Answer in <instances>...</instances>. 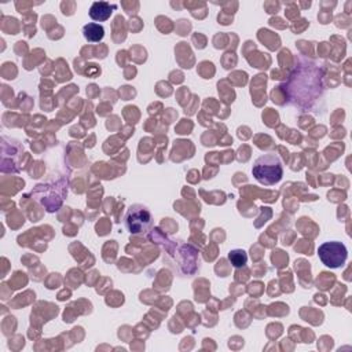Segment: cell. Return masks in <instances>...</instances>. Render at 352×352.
<instances>
[{
    "mask_svg": "<svg viewBox=\"0 0 352 352\" xmlns=\"http://www.w3.org/2000/svg\"><path fill=\"white\" fill-rule=\"evenodd\" d=\"M228 260L231 261V264H232L234 267L239 268V267H243V265L246 264V261H248V254H246V252L242 250V249H234V250H231V252L228 253Z\"/></svg>",
    "mask_w": 352,
    "mask_h": 352,
    "instance_id": "obj_7",
    "label": "cell"
},
{
    "mask_svg": "<svg viewBox=\"0 0 352 352\" xmlns=\"http://www.w3.org/2000/svg\"><path fill=\"white\" fill-rule=\"evenodd\" d=\"M82 36L85 37L87 41H91V43H98L103 38L104 36V29L102 25L96 23V22H91V23H87L84 25L82 28Z\"/></svg>",
    "mask_w": 352,
    "mask_h": 352,
    "instance_id": "obj_6",
    "label": "cell"
},
{
    "mask_svg": "<svg viewBox=\"0 0 352 352\" xmlns=\"http://www.w3.org/2000/svg\"><path fill=\"white\" fill-rule=\"evenodd\" d=\"M323 67L311 59H301L289 77L280 82L287 104L301 111H315L324 92Z\"/></svg>",
    "mask_w": 352,
    "mask_h": 352,
    "instance_id": "obj_1",
    "label": "cell"
},
{
    "mask_svg": "<svg viewBox=\"0 0 352 352\" xmlns=\"http://www.w3.org/2000/svg\"><path fill=\"white\" fill-rule=\"evenodd\" d=\"M252 175L264 186L279 183L283 176V165L279 155L275 153H265L256 158L252 166Z\"/></svg>",
    "mask_w": 352,
    "mask_h": 352,
    "instance_id": "obj_2",
    "label": "cell"
},
{
    "mask_svg": "<svg viewBox=\"0 0 352 352\" xmlns=\"http://www.w3.org/2000/svg\"><path fill=\"white\" fill-rule=\"evenodd\" d=\"M318 256L326 267L338 268L346 261L348 250L342 242L329 241L318 248Z\"/></svg>",
    "mask_w": 352,
    "mask_h": 352,
    "instance_id": "obj_4",
    "label": "cell"
},
{
    "mask_svg": "<svg viewBox=\"0 0 352 352\" xmlns=\"http://www.w3.org/2000/svg\"><path fill=\"white\" fill-rule=\"evenodd\" d=\"M124 224L131 234H142L151 227L153 217L147 206L142 204H133L126 209Z\"/></svg>",
    "mask_w": 352,
    "mask_h": 352,
    "instance_id": "obj_3",
    "label": "cell"
},
{
    "mask_svg": "<svg viewBox=\"0 0 352 352\" xmlns=\"http://www.w3.org/2000/svg\"><path fill=\"white\" fill-rule=\"evenodd\" d=\"M117 8L116 4H110L107 1H95L89 7V16L96 22H103L110 18L113 11Z\"/></svg>",
    "mask_w": 352,
    "mask_h": 352,
    "instance_id": "obj_5",
    "label": "cell"
}]
</instances>
